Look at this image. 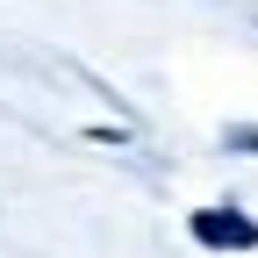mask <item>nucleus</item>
<instances>
[{"label": "nucleus", "instance_id": "obj_1", "mask_svg": "<svg viewBox=\"0 0 258 258\" xmlns=\"http://www.w3.org/2000/svg\"><path fill=\"white\" fill-rule=\"evenodd\" d=\"M194 237L215 244V251H251L258 244V222L251 215H230V208H201V215H194Z\"/></svg>", "mask_w": 258, "mask_h": 258}]
</instances>
